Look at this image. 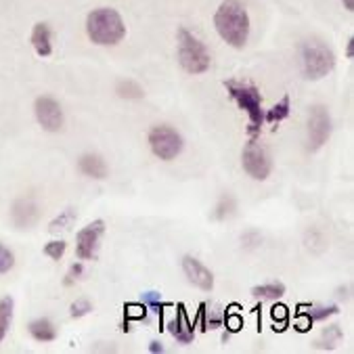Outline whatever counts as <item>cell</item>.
I'll return each instance as SVG.
<instances>
[{
	"mask_svg": "<svg viewBox=\"0 0 354 354\" xmlns=\"http://www.w3.org/2000/svg\"><path fill=\"white\" fill-rule=\"evenodd\" d=\"M214 30L231 48H243L250 40L252 21L243 0H223L214 13Z\"/></svg>",
	"mask_w": 354,
	"mask_h": 354,
	"instance_id": "cell-1",
	"label": "cell"
},
{
	"mask_svg": "<svg viewBox=\"0 0 354 354\" xmlns=\"http://www.w3.org/2000/svg\"><path fill=\"white\" fill-rule=\"evenodd\" d=\"M86 36L97 46H115L126 38V24L118 9L97 7L86 15Z\"/></svg>",
	"mask_w": 354,
	"mask_h": 354,
	"instance_id": "cell-2",
	"label": "cell"
},
{
	"mask_svg": "<svg viewBox=\"0 0 354 354\" xmlns=\"http://www.w3.org/2000/svg\"><path fill=\"white\" fill-rule=\"evenodd\" d=\"M176 59L178 65L183 67V72L191 76L205 74L212 65V53L207 44L185 26L176 30Z\"/></svg>",
	"mask_w": 354,
	"mask_h": 354,
	"instance_id": "cell-3",
	"label": "cell"
},
{
	"mask_svg": "<svg viewBox=\"0 0 354 354\" xmlns=\"http://www.w3.org/2000/svg\"><path fill=\"white\" fill-rule=\"evenodd\" d=\"M225 88L229 93V97L235 101V105L245 111L248 115V134L250 138H258L260 130L264 126V107H262V95L260 91L250 84V82H241V80H227Z\"/></svg>",
	"mask_w": 354,
	"mask_h": 354,
	"instance_id": "cell-4",
	"label": "cell"
},
{
	"mask_svg": "<svg viewBox=\"0 0 354 354\" xmlns=\"http://www.w3.org/2000/svg\"><path fill=\"white\" fill-rule=\"evenodd\" d=\"M300 69L306 80H323L335 69V53L323 40H304L300 44Z\"/></svg>",
	"mask_w": 354,
	"mask_h": 354,
	"instance_id": "cell-5",
	"label": "cell"
},
{
	"mask_svg": "<svg viewBox=\"0 0 354 354\" xmlns=\"http://www.w3.org/2000/svg\"><path fill=\"white\" fill-rule=\"evenodd\" d=\"M147 143H149V149L151 153L162 160V162H172L176 160L183 149H185V138L183 134L168 126V124H158L149 130L147 134Z\"/></svg>",
	"mask_w": 354,
	"mask_h": 354,
	"instance_id": "cell-6",
	"label": "cell"
},
{
	"mask_svg": "<svg viewBox=\"0 0 354 354\" xmlns=\"http://www.w3.org/2000/svg\"><path fill=\"white\" fill-rule=\"evenodd\" d=\"M241 166L243 172L254 180H266L272 174V158L266 147L258 143V138H250L245 143L241 151Z\"/></svg>",
	"mask_w": 354,
	"mask_h": 354,
	"instance_id": "cell-7",
	"label": "cell"
},
{
	"mask_svg": "<svg viewBox=\"0 0 354 354\" xmlns=\"http://www.w3.org/2000/svg\"><path fill=\"white\" fill-rule=\"evenodd\" d=\"M331 136V115L325 105L310 107L308 113V149L319 151Z\"/></svg>",
	"mask_w": 354,
	"mask_h": 354,
	"instance_id": "cell-8",
	"label": "cell"
},
{
	"mask_svg": "<svg viewBox=\"0 0 354 354\" xmlns=\"http://www.w3.org/2000/svg\"><path fill=\"white\" fill-rule=\"evenodd\" d=\"M34 115L36 122L40 124L42 130L46 132H59L63 130L65 124V115H63V107L55 97L42 95L34 101Z\"/></svg>",
	"mask_w": 354,
	"mask_h": 354,
	"instance_id": "cell-9",
	"label": "cell"
},
{
	"mask_svg": "<svg viewBox=\"0 0 354 354\" xmlns=\"http://www.w3.org/2000/svg\"><path fill=\"white\" fill-rule=\"evenodd\" d=\"M105 233L103 221H93L91 225L82 227L76 235V256L78 260H95L101 237Z\"/></svg>",
	"mask_w": 354,
	"mask_h": 354,
	"instance_id": "cell-10",
	"label": "cell"
},
{
	"mask_svg": "<svg viewBox=\"0 0 354 354\" xmlns=\"http://www.w3.org/2000/svg\"><path fill=\"white\" fill-rule=\"evenodd\" d=\"M183 270H185L187 279L193 283L195 288H199L203 292L214 290V274H212V270L201 260H197L195 256H185L183 258Z\"/></svg>",
	"mask_w": 354,
	"mask_h": 354,
	"instance_id": "cell-11",
	"label": "cell"
},
{
	"mask_svg": "<svg viewBox=\"0 0 354 354\" xmlns=\"http://www.w3.org/2000/svg\"><path fill=\"white\" fill-rule=\"evenodd\" d=\"M168 331L183 346H187V344L193 342V337H195V325L191 323V319H189V315H187V310H185L183 304H178L176 317L168 323Z\"/></svg>",
	"mask_w": 354,
	"mask_h": 354,
	"instance_id": "cell-12",
	"label": "cell"
},
{
	"mask_svg": "<svg viewBox=\"0 0 354 354\" xmlns=\"http://www.w3.org/2000/svg\"><path fill=\"white\" fill-rule=\"evenodd\" d=\"M30 42L36 50L38 57L46 59L53 55V30L46 21H38L34 24L32 28V34H30Z\"/></svg>",
	"mask_w": 354,
	"mask_h": 354,
	"instance_id": "cell-13",
	"label": "cell"
},
{
	"mask_svg": "<svg viewBox=\"0 0 354 354\" xmlns=\"http://www.w3.org/2000/svg\"><path fill=\"white\" fill-rule=\"evenodd\" d=\"M78 168L84 176L95 178V180H105L109 176V168L107 162L99 156V153H84L78 160Z\"/></svg>",
	"mask_w": 354,
	"mask_h": 354,
	"instance_id": "cell-14",
	"label": "cell"
},
{
	"mask_svg": "<svg viewBox=\"0 0 354 354\" xmlns=\"http://www.w3.org/2000/svg\"><path fill=\"white\" fill-rule=\"evenodd\" d=\"M28 331H30V335H32L36 342H42V344L55 342V339H57V335H59V331H57L55 323H53L50 319H44V317L34 319V321L28 325Z\"/></svg>",
	"mask_w": 354,
	"mask_h": 354,
	"instance_id": "cell-15",
	"label": "cell"
},
{
	"mask_svg": "<svg viewBox=\"0 0 354 354\" xmlns=\"http://www.w3.org/2000/svg\"><path fill=\"white\" fill-rule=\"evenodd\" d=\"M290 113H292V99H290V95H286L277 105H272L270 109L264 111V124L277 126V124H281L283 120H288Z\"/></svg>",
	"mask_w": 354,
	"mask_h": 354,
	"instance_id": "cell-16",
	"label": "cell"
},
{
	"mask_svg": "<svg viewBox=\"0 0 354 354\" xmlns=\"http://www.w3.org/2000/svg\"><path fill=\"white\" fill-rule=\"evenodd\" d=\"M13 308H15V302L11 296H5L0 298V344L5 342L9 329H11V323H13Z\"/></svg>",
	"mask_w": 354,
	"mask_h": 354,
	"instance_id": "cell-17",
	"label": "cell"
},
{
	"mask_svg": "<svg viewBox=\"0 0 354 354\" xmlns=\"http://www.w3.org/2000/svg\"><path fill=\"white\" fill-rule=\"evenodd\" d=\"M252 296L262 298V300H279L286 296V286L281 281H270V283H262V286H256L252 290Z\"/></svg>",
	"mask_w": 354,
	"mask_h": 354,
	"instance_id": "cell-18",
	"label": "cell"
},
{
	"mask_svg": "<svg viewBox=\"0 0 354 354\" xmlns=\"http://www.w3.org/2000/svg\"><path fill=\"white\" fill-rule=\"evenodd\" d=\"M115 93H118V97H122V99H128V101H134V99H143V97H145V91H143V86H140L138 82H134V80H122V82L118 84Z\"/></svg>",
	"mask_w": 354,
	"mask_h": 354,
	"instance_id": "cell-19",
	"label": "cell"
},
{
	"mask_svg": "<svg viewBox=\"0 0 354 354\" xmlns=\"http://www.w3.org/2000/svg\"><path fill=\"white\" fill-rule=\"evenodd\" d=\"M76 221V209L74 207H65L61 214L55 218V221H50V225H48V231L50 233H57V231H63V229H67L69 225H72Z\"/></svg>",
	"mask_w": 354,
	"mask_h": 354,
	"instance_id": "cell-20",
	"label": "cell"
},
{
	"mask_svg": "<svg viewBox=\"0 0 354 354\" xmlns=\"http://www.w3.org/2000/svg\"><path fill=\"white\" fill-rule=\"evenodd\" d=\"M331 315H337V306H321V308H310L308 313H302V317L308 321V325H313L315 321H325Z\"/></svg>",
	"mask_w": 354,
	"mask_h": 354,
	"instance_id": "cell-21",
	"label": "cell"
},
{
	"mask_svg": "<svg viewBox=\"0 0 354 354\" xmlns=\"http://www.w3.org/2000/svg\"><path fill=\"white\" fill-rule=\"evenodd\" d=\"M143 304H145L147 308H151L156 315H162L164 308L168 306L166 302H162V294H158V292H145V294H143Z\"/></svg>",
	"mask_w": 354,
	"mask_h": 354,
	"instance_id": "cell-22",
	"label": "cell"
},
{
	"mask_svg": "<svg viewBox=\"0 0 354 354\" xmlns=\"http://www.w3.org/2000/svg\"><path fill=\"white\" fill-rule=\"evenodd\" d=\"M13 266H15V254L5 243H0V274L11 272Z\"/></svg>",
	"mask_w": 354,
	"mask_h": 354,
	"instance_id": "cell-23",
	"label": "cell"
},
{
	"mask_svg": "<svg viewBox=\"0 0 354 354\" xmlns=\"http://www.w3.org/2000/svg\"><path fill=\"white\" fill-rule=\"evenodd\" d=\"M65 250H67V243H65L63 239H53V241H48V243L44 245V254H46L50 260H61L63 254H65Z\"/></svg>",
	"mask_w": 354,
	"mask_h": 354,
	"instance_id": "cell-24",
	"label": "cell"
},
{
	"mask_svg": "<svg viewBox=\"0 0 354 354\" xmlns=\"http://www.w3.org/2000/svg\"><path fill=\"white\" fill-rule=\"evenodd\" d=\"M93 310V304L88 302V300H76L72 306H69V315H72V319H82V317H86L88 313Z\"/></svg>",
	"mask_w": 354,
	"mask_h": 354,
	"instance_id": "cell-25",
	"label": "cell"
},
{
	"mask_svg": "<svg viewBox=\"0 0 354 354\" xmlns=\"http://www.w3.org/2000/svg\"><path fill=\"white\" fill-rule=\"evenodd\" d=\"M147 306L140 302V304H130L128 308H126V317L128 319H138V321H143L145 317H147Z\"/></svg>",
	"mask_w": 354,
	"mask_h": 354,
	"instance_id": "cell-26",
	"label": "cell"
},
{
	"mask_svg": "<svg viewBox=\"0 0 354 354\" xmlns=\"http://www.w3.org/2000/svg\"><path fill=\"white\" fill-rule=\"evenodd\" d=\"M323 337H325V346H329V348H333L335 346V342L337 339H342V329H339V325H331V327H327L325 331H323Z\"/></svg>",
	"mask_w": 354,
	"mask_h": 354,
	"instance_id": "cell-27",
	"label": "cell"
},
{
	"mask_svg": "<svg viewBox=\"0 0 354 354\" xmlns=\"http://www.w3.org/2000/svg\"><path fill=\"white\" fill-rule=\"evenodd\" d=\"M82 272H84L82 262H76V264L69 266V270H67V279H65V286H72L74 281H78V279L82 277Z\"/></svg>",
	"mask_w": 354,
	"mask_h": 354,
	"instance_id": "cell-28",
	"label": "cell"
},
{
	"mask_svg": "<svg viewBox=\"0 0 354 354\" xmlns=\"http://www.w3.org/2000/svg\"><path fill=\"white\" fill-rule=\"evenodd\" d=\"M227 327H229L231 331H239V329L243 327V321H241V317H237V315H231V317H227Z\"/></svg>",
	"mask_w": 354,
	"mask_h": 354,
	"instance_id": "cell-29",
	"label": "cell"
},
{
	"mask_svg": "<svg viewBox=\"0 0 354 354\" xmlns=\"http://www.w3.org/2000/svg\"><path fill=\"white\" fill-rule=\"evenodd\" d=\"M272 319L277 321V319H283V321H286L288 319V308L286 306H274L272 308Z\"/></svg>",
	"mask_w": 354,
	"mask_h": 354,
	"instance_id": "cell-30",
	"label": "cell"
},
{
	"mask_svg": "<svg viewBox=\"0 0 354 354\" xmlns=\"http://www.w3.org/2000/svg\"><path fill=\"white\" fill-rule=\"evenodd\" d=\"M352 48H354V38L350 36V38H348V42H346V57H348V59H352V57H354Z\"/></svg>",
	"mask_w": 354,
	"mask_h": 354,
	"instance_id": "cell-31",
	"label": "cell"
},
{
	"mask_svg": "<svg viewBox=\"0 0 354 354\" xmlns=\"http://www.w3.org/2000/svg\"><path fill=\"white\" fill-rule=\"evenodd\" d=\"M149 352H164V346H162L158 339H153V342L149 344Z\"/></svg>",
	"mask_w": 354,
	"mask_h": 354,
	"instance_id": "cell-32",
	"label": "cell"
},
{
	"mask_svg": "<svg viewBox=\"0 0 354 354\" xmlns=\"http://www.w3.org/2000/svg\"><path fill=\"white\" fill-rule=\"evenodd\" d=\"M342 5H344V9H346L348 13L354 11V0H342Z\"/></svg>",
	"mask_w": 354,
	"mask_h": 354,
	"instance_id": "cell-33",
	"label": "cell"
}]
</instances>
